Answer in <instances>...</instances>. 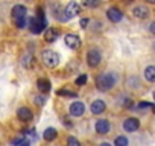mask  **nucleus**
<instances>
[{
	"instance_id": "1",
	"label": "nucleus",
	"mask_w": 155,
	"mask_h": 146,
	"mask_svg": "<svg viewBox=\"0 0 155 146\" xmlns=\"http://www.w3.org/2000/svg\"><path fill=\"white\" fill-rule=\"evenodd\" d=\"M117 82V76L114 71H107V73H101V75L96 78V87L101 91H108L113 90L114 85Z\"/></svg>"
},
{
	"instance_id": "2",
	"label": "nucleus",
	"mask_w": 155,
	"mask_h": 146,
	"mask_svg": "<svg viewBox=\"0 0 155 146\" xmlns=\"http://www.w3.org/2000/svg\"><path fill=\"white\" fill-rule=\"evenodd\" d=\"M46 26H47V22H46L44 12H43V9H38V15L32 17L29 20V29L34 34H41L46 29Z\"/></svg>"
},
{
	"instance_id": "3",
	"label": "nucleus",
	"mask_w": 155,
	"mask_h": 146,
	"mask_svg": "<svg viewBox=\"0 0 155 146\" xmlns=\"http://www.w3.org/2000/svg\"><path fill=\"white\" fill-rule=\"evenodd\" d=\"M41 58H43V62L47 67H56L59 64V55L53 50H44L41 53Z\"/></svg>"
},
{
	"instance_id": "4",
	"label": "nucleus",
	"mask_w": 155,
	"mask_h": 146,
	"mask_svg": "<svg viewBox=\"0 0 155 146\" xmlns=\"http://www.w3.org/2000/svg\"><path fill=\"white\" fill-rule=\"evenodd\" d=\"M102 61V55L97 49H90L87 53V64L90 67H97Z\"/></svg>"
},
{
	"instance_id": "5",
	"label": "nucleus",
	"mask_w": 155,
	"mask_h": 146,
	"mask_svg": "<svg viewBox=\"0 0 155 146\" xmlns=\"http://www.w3.org/2000/svg\"><path fill=\"white\" fill-rule=\"evenodd\" d=\"M64 41H65V46L70 47V49H73V50H76V49L81 47V40H79V37H78L76 34H68V35H65Z\"/></svg>"
},
{
	"instance_id": "6",
	"label": "nucleus",
	"mask_w": 155,
	"mask_h": 146,
	"mask_svg": "<svg viewBox=\"0 0 155 146\" xmlns=\"http://www.w3.org/2000/svg\"><path fill=\"white\" fill-rule=\"evenodd\" d=\"M84 111H85V105H84V102H79V101L73 102L68 108L70 116H74V117H81L84 114Z\"/></svg>"
},
{
	"instance_id": "7",
	"label": "nucleus",
	"mask_w": 155,
	"mask_h": 146,
	"mask_svg": "<svg viewBox=\"0 0 155 146\" xmlns=\"http://www.w3.org/2000/svg\"><path fill=\"white\" fill-rule=\"evenodd\" d=\"M107 17H108V20L110 22H113V23H119V22H122L123 20V12L119 9V8H108V11H107Z\"/></svg>"
},
{
	"instance_id": "8",
	"label": "nucleus",
	"mask_w": 155,
	"mask_h": 146,
	"mask_svg": "<svg viewBox=\"0 0 155 146\" xmlns=\"http://www.w3.org/2000/svg\"><path fill=\"white\" fill-rule=\"evenodd\" d=\"M140 128V120L137 117H129L123 122V129L126 132H135Z\"/></svg>"
},
{
	"instance_id": "9",
	"label": "nucleus",
	"mask_w": 155,
	"mask_h": 146,
	"mask_svg": "<svg viewBox=\"0 0 155 146\" xmlns=\"http://www.w3.org/2000/svg\"><path fill=\"white\" fill-rule=\"evenodd\" d=\"M78 14H79V5H78L76 2L68 3V5L65 6V9H64V17H65V18H73V17H76Z\"/></svg>"
},
{
	"instance_id": "10",
	"label": "nucleus",
	"mask_w": 155,
	"mask_h": 146,
	"mask_svg": "<svg viewBox=\"0 0 155 146\" xmlns=\"http://www.w3.org/2000/svg\"><path fill=\"white\" fill-rule=\"evenodd\" d=\"M26 12H28V9H26V6H23V5H15V6L12 8V11H11L14 22L26 18Z\"/></svg>"
},
{
	"instance_id": "11",
	"label": "nucleus",
	"mask_w": 155,
	"mask_h": 146,
	"mask_svg": "<svg viewBox=\"0 0 155 146\" xmlns=\"http://www.w3.org/2000/svg\"><path fill=\"white\" fill-rule=\"evenodd\" d=\"M94 129H96V132H97V134H108V132H110V129H111V125H110V122H108V120L101 119V120H97V122H96Z\"/></svg>"
},
{
	"instance_id": "12",
	"label": "nucleus",
	"mask_w": 155,
	"mask_h": 146,
	"mask_svg": "<svg viewBox=\"0 0 155 146\" xmlns=\"http://www.w3.org/2000/svg\"><path fill=\"white\" fill-rule=\"evenodd\" d=\"M17 117L21 120V122H29L32 119V111L28 108V107H21L17 110Z\"/></svg>"
},
{
	"instance_id": "13",
	"label": "nucleus",
	"mask_w": 155,
	"mask_h": 146,
	"mask_svg": "<svg viewBox=\"0 0 155 146\" xmlns=\"http://www.w3.org/2000/svg\"><path fill=\"white\" fill-rule=\"evenodd\" d=\"M58 37H59V29L56 28H47V31L44 32V40L47 43H53Z\"/></svg>"
},
{
	"instance_id": "14",
	"label": "nucleus",
	"mask_w": 155,
	"mask_h": 146,
	"mask_svg": "<svg viewBox=\"0 0 155 146\" xmlns=\"http://www.w3.org/2000/svg\"><path fill=\"white\" fill-rule=\"evenodd\" d=\"M90 110H91V113H93V114H102V113L107 110V105H105V102H104V101L97 99V101H94V102L91 104Z\"/></svg>"
},
{
	"instance_id": "15",
	"label": "nucleus",
	"mask_w": 155,
	"mask_h": 146,
	"mask_svg": "<svg viewBox=\"0 0 155 146\" xmlns=\"http://www.w3.org/2000/svg\"><path fill=\"white\" fill-rule=\"evenodd\" d=\"M132 15L137 17V18H146L149 15V11L144 6H134L132 8Z\"/></svg>"
},
{
	"instance_id": "16",
	"label": "nucleus",
	"mask_w": 155,
	"mask_h": 146,
	"mask_svg": "<svg viewBox=\"0 0 155 146\" xmlns=\"http://www.w3.org/2000/svg\"><path fill=\"white\" fill-rule=\"evenodd\" d=\"M37 87H38V90H40L41 93H49V91H50V81L41 78V79L37 81Z\"/></svg>"
},
{
	"instance_id": "17",
	"label": "nucleus",
	"mask_w": 155,
	"mask_h": 146,
	"mask_svg": "<svg viewBox=\"0 0 155 146\" xmlns=\"http://www.w3.org/2000/svg\"><path fill=\"white\" fill-rule=\"evenodd\" d=\"M56 137H58V131H56L55 128H47V129H44V132H43V138H44L46 141H53Z\"/></svg>"
},
{
	"instance_id": "18",
	"label": "nucleus",
	"mask_w": 155,
	"mask_h": 146,
	"mask_svg": "<svg viewBox=\"0 0 155 146\" xmlns=\"http://www.w3.org/2000/svg\"><path fill=\"white\" fill-rule=\"evenodd\" d=\"M144 78L149 82H155V65H147L144 68Z\"/></svg>"
},
{
	"instance_id": "19",
	"label": "nucleus",
	"mask_w": 155,
	"mask_h": 146,
	"mask_svg": "<svg viewBox=\"0 0 155 146\" xmlns=\"http://www.w3.org/2000/svg\"><path fill=\"white\" fill-rule=\"evenodd\" d=\"M128 144H129V141H128V138L125 135H119L114 140V146H128Z\"/></svg>"
},
{
	"instance_id": "20",
	"label": "nucleus",
	"mask_w": 155,
	"mask_h": 146,
	"mask_svg": "<svg viewBox=\"0 0 155 146\" xmlns=\"http://www.w3.org/2000/svg\"><path fill=\"white\" fill-rule=\"evenodd\" d=\"M21 64H23L25 67H32V65H34V56H32V55H26V56H23Z\"/></svg>"
},
{
	"instance_id": "21",
	"label": "nucleus",
	"mask_w": 155,
	"mask_h": 146,
	"mask_svg": "<svg viewBox=\"0 0 155 146\" xmlns=\"http://www.w3.org/2000/svg\"><path fill=\"white\" fill-rule=\"evenodd\" d=\"M56 93H58V96H67V98H76L78 96L74 91H70V90H58Z\"/></svg>"
},
{
	"instance_id": "22",
	"label": "nucleus",
	"mask_w": 155,
	"mask_h": 146,
	"mask_svg": "<svg viewBox=\"0 0 155 146\" xmlns=\"http://www.w3.org/2000/svg\"><path fill=\"white\" fill-rule=\"evenodd\" d=\"M122 105H123L125 108H128V110H132V108H134V102H132L129 98H125V96H123V99H122Z\"/></svg>"
},
{
	"instance_id": "23",
	"label": "nucleus",
	"mask_w": 155,
	"mask_h": 146,
	"mask_svg": "<svg viewBox=\"0 0 155 146\" xmlns=\"http://www.w3.org/2000/svg\"><path fill=\"white\" fill-rule=\"evenodd\" d=\"M87 79H88V78H87V75H81L79 78L76 79V85H78V87L85 85V84H87Z\"/></svg>"
},
{
	"instance_id": "24",
	"label": "nucleus",
	"mask_w": 155,
	"mask_h": 146,
	"mask_svg": "<svg viewBox=\"0 0 155 146\" xmlns=\"http://www.w3.org/2000/svg\"><path fill=\"white\" fill-rule=\"evenodd\" d=\"M67 146H81V143H79V140L74 138V137H68L67 138Z\"/></svg>"
},
{
	"instance_id": "25",
	"label": "nucleus",
	"mask_w": 155,
	"mask_h": 146,
	"mask_svg": "<svg viewBox=\"0 0 155 146\" xmlns=\"http://www.w3.org/2000/svg\"><path fill=\"white\" fill-rule=\"evenodd\" d=\"M34 102H35L37 105H44V102H46V98H44L43 95H40V96H35Z\"/></svg>"
},
{
	"instance_id": "26",
	"label": "nucleus",
	"mask_w": 155,
	"mask_h": 146,
	"mask_svg": "<svg viewBox=\"0 0 155 146\" xmlns=\"http://www.w3.org/2000/svg\"><path fill=\"white\" fill-rule=\"evenodd\" d=\"M137 108H140V110H143V108H153V105L149 104V102H140V104L137 105Z\"/></svg>"
},
{
	"instance_id": "27",
	"label": "nucleus",
	"mask_w": 155,
	"mask_h": 146,
	"mask_svg": "<svg viewBox=\"0 0 155 146\" xmlns=\"http://www.w3.org/2000/svg\"><path fill=\"white\" fill-rule=\"evenodd\" d=\"M15 25H17V28H18V29H23V28H26V25H28V23H26V18H23V20H17V22H15Z\"/></svg>"
},
{
	"instance_id": "28",
	"label": "nucleus",
	"mask_w": 155,
	"mask_h": 146,
	"mask_svg": "<svg viewBox=\"0 0 155 146\" xmlns=\"http://www.w3.org/2000/svg\"><path fill=\"white\" fill-rule=\"evenodd\" d=\"M23 140H25V138H23V137H17V138H14V140H12V141H11V144H12V146H20V144H21V141H23Z\"/></svg>"
},
{
	"instance_id": "29",
	"label": "nucleus",
	"mask_w": 155,
	"mask_h": 146,
	"mask_svg": "<svg viewBox=\"0 0 155 146\" xmlns=\"http://www.w3.org/2000/svg\"><path fill=\"white\" fill-rule=\"evenodd\" d=\"M84 6H99V2H94V0H90V2H82Z\"/></svg>"
},
{
	"instance_id": "30",
	"label": "nucleus",
	"mask_w": 155,
	"mask_h": 146,
	"mask_svg": "<svg viewBox=\"0 0 155 146\" xmlns=\"http://www.w3.org/2000/svg\"><path fill=\"white\" fill-rule=\"evenodd\" d=\"M87 26H88V18H82V20H81V28L85 29Z\"/></svg>"
},
{
	"instance_id": "31",
	"label": "nucleus",
	"mask_w": 155,
	"mask_h": 146,
	"mask_svg": "<svg viewBox=\"0 0 155 146\" xmlns=\"http://www.w3.org/2000/svg\"><path fill=\"white\" fill-rule=\"evenodd\" d=\"M149 31H150V34H152V35H155V22H152V23H150Z\"/></svg>"
},
{
	"instance_id": "32",
	"label": "nucleus",
	"mask_w": 155,
	"mask_h": 146,
	"mask_svg": "<svg viewBox=\"0 0 155 146\" xmlns=\"http://www.w3.org/2000/svg\"><path fill=\"white\" fill-rule=\"evenodd\" d=\"M64 125H65V126H71V122H68V119L64 117Z\"/></svg>"
},
{
	"instance_id": "33",
	"label": "nucleus",
	"mask_w": 155,
	"mask_h": 146,
	"mask_svg": "<svg viewBox=\"0 0 155 146\" xmlns=\"http://www.w3.org/2000/svg\"><path fill=\"white\" fill-rule=\"evenodd\" d=\"M20 146H31V143H29V141H28V140L25 138V140L21 141V144H20Z\"/></svg>"
},
{
	"instance_id": "34",
	"label": "nucleus",
	"mask_w": 155,
	"mask_h": 146,
	"mask_svg": "<svg viewBox=\"0 0 155 146\" xmlns=\"http://www.w3.org/2000/svg\"><path fill=\"white\" fill-rule=\"evenodd\" d=\"M99 146H113V144H110V143H108V141H104V143H101V144H99Z\"/></svg>"
},
{
	"instance_id": "35",
	"label": "nucleus",
	"mask_w": 155,
	"mask_h": 146,
	"mask_svg": "<svg viewBox=\"0 0 155 146\" xmlns=\"http://www.w3.org/2000/svg\"><path fill=\"white\" fill-rule=\"evenodd\" d=\"M152 49H153V52H155V43H153V44H152Z\"/></svg>"
}]
</instances>
